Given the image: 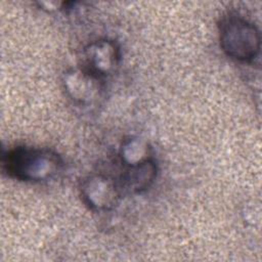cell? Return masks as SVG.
<instances>
[{
	"instance_id": "obj_2",
	"label": "cell",
	"mask_w": 262,
	"mask_h": 262,
	"mask_svg": "<svg viewBox=\"0 0 262 262\" xmlns=\"http://www.w3.org/2000/svg\"><path fill=\"white\" fill-rule=\"evenodd\" d=\"M219 43L222 51L231 59L252 62L260 52L261 36L258 28L236 13H228L218 24Z\"/></svg>"
},
{
	"instance_id": "obj_5",
	"label": "cell",
	"mask_w": 262,
	"mask_h": 262,
	"mask_svg": "<svg viewBox=\"0 0 262 262\" xmlns=\"http://www.w3.org/2000/svg\"><path fill=\"white\" fill-rule=\"evenodd\" d=\"M62 84L68 96L74 102L83 105L96 102L103 91V81L90 76L79 68L67 71Z\"/></svg>"
},
{
	"instance_id": "obj_4",
	"label": "cell",
	"mask_w": 262,
	"mask_h": 262,
	"mask_svg": "<svg viewBox=\"0 0 262 262\" xmlns=\"http://www.w3.org/2000/svg\"><path fill=\"white\" fill-rule=\"evenodd\" d=\"M80 191L83 202L91 210L98 212L114 209L122 195L119 180L104 174L87 176L82 181Z\"/></svg>"
},
{
	"instance_id": "obj_3",
	"label": "cell",
	"mask_w": 262,
	"mask_h": 262,
	"mask_svg": "<svg viewBox=\"0 0 262 262\" xmlns=\"http://www.w3.org/2000/svg\"><path fill=\"white\" fill-rule=\"evenodd\" d=\"M121 62V49L116 41L98 39L86 45L81 53L79 69L104 81L117 72Z\"/></svg>"
},
{
	"instance_id": "obj_1",
	"label": "cell",
	"mask_w": 262,
	"mask_h": 262,
	"mask_svg": "<svg viewBox=\"0 0 262 262\" xmlns=\"http://www.w3.org/2000/svg\"><path fill=\"white\" fill-rule=\"evenodd\" d=\"M63 165L61 157L52 149L17 145L5 151L2 167L6 174L24 182H43L56 176Z\"/></svg>"
},
{
	"instance_id": "obj_7",
	"label": "cell",
	"mask_w": 262,
	"mask_h": 262,
	"mask_svg": "<svg viewBox=\"0 0 262 262\" xmlns=\"http://www.w3.org/2000/svg\"><path fill=\"white\" fill-rule=\"evenodd\" d=\"M149 154L150 147L147 142L138 137L127 139L123 143L120 151L122 162H124L126 166L136 164L150 158Z\"/></svg>"
},
{
	"instance_id": "obj_6",
	"label": "cell",
	"mask_w": 262,
	"mask_h": 262,
	"mask_svg": "<svg viewBox=\"0 0 262 262\" xmlns=\"http://www.w3.org/2000/svg\"><path fill=\"white\" fill-rule=\"evenodd\" d=\"M158 175V165L152 158L128 165L122 173L119 183L122 192L140 193L148 189Z\"/></svg>"
}]
</instances>
